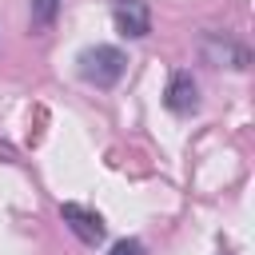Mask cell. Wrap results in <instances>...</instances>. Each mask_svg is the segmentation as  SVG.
Here are the masks:
<instances>
[{
	"mask_svg": "<svg viewBox=\"0 0 255 255\" xmlns=\"http://www.w3.org/2000/svg\"><path fill=\"white\" fill-rule=\"evenodd\" d=\"M76 64H80V76H84L88 84L112 88V84H120V76H124V68H128V56H124L120 48H112V44H96V48H84Z\"/></svg>",
	"mask_w": 255,
	"mask_h": 255,
	"instance_id": "6da1fadb",
	"label": "cell"
},
{
	"mask_svg": "<svg viewBox=\"0 0 255 255\" xmlns=\"http://www.w3.org/2000/svg\"><path fill=\"white\" fill-rule=\"evenodd\" d=\"M199 56L211 68H235V72L247 68V48L227 32H203L199 36Z\"/></svg>",
	"mask_w": 255,
	"mask_h": 255,
	"instance_id": "7a4b0ae2",
	"label": "cell"
},
{
	"mask_svg": "<svg viewBox=\"0 0 255 255\" xmlns=\"http://www.w3.org/2000/svg\"><path fill=\"white\" fill-rule=\"evenodd\" d=\"M112 20H116L120 36H128V40H143L151 32L147 0H112Z\"/></svg>",
	"mask_w": 255,
	"mask_h": 255,
	"instance_id": "3957f363",
	"label": "cell"
},
{
	"mask_svg": "<svg viewBox=\"0 0 255 255\" xmlns=\"http://www.w3.org/2000/svg\"><path fill=\"white\" fill-rule=\"evenodd\" d=\"M60 219H64L68 231H72L80 243H88V247H96V243L104 239V219H100V211H92V207H84V203H64V207H60Z\"/></svg>",
	"mask_w": 255,
	"mask_h": 255,
	"instance_id": "277c9868",
	"label": "cell"
},
{
	"mask_svg": "<svg viewBox=\"0 0 255 255\" xmlns=\"http://www.w3.org/2000/svg\"><path fill=\"white\" fill-rule=\"evenodd\" d=\"M163 96H167V100H163L167 112H175V116H191V112L199 108V84H195V76H191L187 68H175V72H171Z\"/></svg>",
	"mask_w": 255,
	"mask_h": 255,
	"instance_id": "5b68a950",
	"label": "cell"
},
{
	"mask_svg": "<svg viewBox=\"0 0 255 255\" xmlns=\"http://www.w3.org/2000/svg\"><path fill=\"white\" fill-rule=\"evenodd\" d=\"M60 12V0H32V28H48Z\"/></svg>",
	"mask_w": 255,
	"mask_h": 255,
	"instance_id": "8992f818",
	"label": "cell"
},
{
	"mask_svg": "<svg viewBox=\"0 0 255 255\" xmlns=\"http://www.w3.org/2000/svg\"><path fill=\"white\" fill-rule=\"evenodd\" d=\"M108 255H147L143 251V243L139 239H120V243H112V251Z\"/></svg>",
	"mask_w": 255,
	"mask_h": 255,
	"instance_id": "52a82bcc",
	"label": "cell"
},
{
	"mask_svg": "<svg viewBox=\"0 0 255 255\" xmlns=\"http://www.w3.org/2000/svg\"><path fill=\"white\" fill-rule=\"evenodd\" d=\"M223 255H231V251H223Z\"/></svg>",
	"mask_w": 255,
	"mask_h": 255,
	"instance_id": "ba28073f",
	"label": "cell"
}]
</instances>
